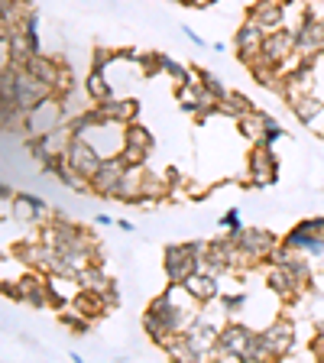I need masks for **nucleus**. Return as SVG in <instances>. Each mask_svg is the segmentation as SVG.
Returning a JSON list of instances; mask_svg holds the SVG:
<instances>
[{
    "instance_id": "nucleus-32",
    "label": "nucleus",
    "mask_w": 324,
    "mask_h": 363,
    "mask_svg": "<svg viewBox=\"0 0 324 363\" xmlns=\"http://www.w3.org/2000/svg\"><path fill=\"white\" fill-rule=\"evenodd\" d=\"M117 55H121V52H111V49H94V65H91V68H98V72H104V68L111 65V62L117 59Z\"/></svg>"
},
{
    "instance_id": "nucleus-17",
    "label": "nucleus",
    "mask_w": 324,
    "mask_h": 363,
    "mask_svg": "<svg viewBox=\"0 0 324 363\" xmlns=\"http://www.w3.org/2000/svg\"><path fill=\"white\" fill-rule=\"evenodd\" d=\"M94 111L104 117V121H121V123H133L136 113H140V104H136L133 98H123V101H101V104H94Z\"/></svg>"
},
{
    "instance_id": "nucleus-2",
    "label": "nucleus",
    "mask_w": 324,
    "mask_h": 363,
    "mask_svg": "<svg viewBox=\"0 0 324 363\" xmlns=\"http://www.w3.org/2000/svg\"><path fill=\"white\" fill-rule=\"evenodd\" d=\"M62 123H65V104H62L55 94H49L43 104H36L33 111H26V117H23V127H26V136H30V140L52 133V130L62 127Z\"/></svg>"
},
{
    "instance_id": "nucleus-23",
    "label": "nucleus",
    "mask_w": 324,
    "mask_h": 363,
    "mask_svg": "<svg viewBox=\"0 0 324 363\" xmlns=\"http://www.w3.org/2000/svg\"><path fill=\"white\" fill-rule=\"evenodd\" d=\"M237 123H240V133L247 136V140H253V143H263V136H266V113L247 111L243 117H237Z\"/></svg>"
},
{
    "instance_id": "nucleus-4",
    "label": "nucleus",
    "mask_w": 324,
    "mask_h": 363,
    "mask_svg": "<svg viewBox=\"0 0 324 363\" xmlns=\"http://www.w3.org/2000/svg\"><path fill=\"white\" fill-rule=\"evenodd\" d=\"M185 340H189V350H191V360H208L211 354H218V340L220 331L214 325H208L204 318H191V325L185 328Z\"/></svg>"
},
{
    "instance_id": "nucleus-19",
    "label": "nucleus",
    "mask_w": 324,
    "mask_h": 363,
    "mask_svg": "<svg viewBox=\"0 0 324 363\" xmlns=\"http://www.w3.org/2000/svg\"><path fill=\"white\" fill-rule=\"evenodd\" d=\"M266 286H269L272 292L279 295V298H292V295L302 289V282L295 279V276L286 269V266H276V263H272V269L266 272Z\"/></svg>"
},
{
    "instance_id": "nucleus-15",
    "label": "nucleus",
    "mask_w": 324,
    "mask_h": 363,
    "mask_svg": "<svg viewBox=\"0 0 324 363\" xmlns=\"http://www.w3.org/2000/svg\"><path fill=\"white\" fill-rule=\"evenodd\" d=\"M247 169H250V179L257 182V185H272L276 182V159H272L269 146L257 143V150L250 152V159H247Z\"/></svg>"
},
{
    "instance_id": "nucleus-22",
    "label": "nucleus",
    "mask_w": 324,
    "mask_h": 363,
    "mask_svg": "<svg viewBox=\"0 0 324 363\" xmlns=\"http://www.w3.org/2000/svg\"><path fill=\"white\" fill-rule=\"evenodd\" d=\"M13 214L20 220H39L45 214V201L36 195H16L13 198Z\"/></svg>"
},
{
    "instance_id": "nucleus-7",
    "label": "nucleus",
    "mask_w": 324,
    "mask_h": 363,
    "mask_svg": "<svg viewBox=\"0 0 324 363\" xmlns=\"http://www.w3.org/2000/svg\"><path fill=\"white\" fill-rule=\"evenodd\" d=\"M26 68H30L33 75L39 78V82H45L49 88L59 94V91H68L72 88V78H68V68H62L59 62L45 59V55H33L30 62H26Z\"/></svg>"
},
{
    "instance_id": "nucleus-30",
    "label": "nucleus",
    "mask_w": 324,
    "mask_h": 363,
    "mask_svg": "<svg viewBox=\"0 0 324 363\" xmlns=\"http://www.w3.org/2000/svg\"><path fill=\"white\" fill-rule=\"evenodd\" d=\"M198 82H201V84H204V88H208V91H214L218 98H224V94H227V88H224V84L218 82V78L211 75V72H198Z\"/></svg>"
},
{
    "instance_id": "nucleus-1",
    "label": "nucleus",
    "mask_w": 324,
    "mask_h": 363,
    "mask_svg": "<svg viewBox=\"0 0 324 363\" xmlns=\"http://www.w3.org/2000/svg\"><path fill=\"white\" fill-rule=\"evenodd\" d=\"M195 305L198 298L189 292L185 282H172L169 292H162L156 302L150 305V311L143 315V328L150 331V337L156 340L159 347L166 344L172 334H185V328L195 318Z\"/></svg>"
},
{
    "instance_id": "nucleus-13",
    "label": "nucleus",
    "mask_w": 324,
    "mask_h": 363,
    "mask_svg": "<svg viewBox=\"0 0 324 363\" xmlns=\"http://www.w3.org/2000/svg\"><path fill=\"white\" fill-rule=\"evenodd\" d=\"M250 20L263 26L266 36L276 30H282V23H286V4L282 0H257L253 7H250Z\"/></svg>"
},
{
    "instance_id": "nucleus-9",
    "label": "nucleus",
    "mask_w": 324,
    "mask_h": 363,
    "mask_svg": "<svg viewBox=\"0 0 324 363\" xmlns=\"http://www.w3.org/2000/svg\"><path fill=\"white\" fill-rule=\"evenodd\" d=\"M259 55L279 68L286 59L298 55V36H295V33H289V30L269 33V36H266V43H263V52H259Z\"/></svg>"
},
{
    "instance_id": "nucleus-21",
    "label": "nucleus",
    "mask_w": 324,
    "mask_h": 363,
    "mask_svg": "<svg viewBox=\"0 0 324 363\" xmlns=\"http://www.w3.org/2000/svg\"><path fill=\"white\" fill-rule=\"evenodd\" d=\"M292 113L305 123V127H311V123L324 113V101H318L315 94H298V98H292Z\"/></svg>"
},
{
    "instance_id": "nucleus-14",
    "label": "nucleus",
    "mask_w": 324,
    "mask_h": 363,
    "mask_svg": "<svg viewBox=\"0 0 324 363\" xmlns=\"http://www.w3.org/2000/svg\"><path fill=\"white\" fill-rule=\"evenodd\" d=\"M237 240V247L253 259H269V253L276 250V237L269 230H240V234H230Z\"/></svg>"
},
{
    "instance_id": "nucleus-10",
    "label": "nucleus",
    "mask_w": 324,
    "mask_h": 363,
    "mask_svg": "<svg viewBox=\"0 0 324 363\" xmlns=\"http://www.w3.org/2000/svg\"><path fill=\"white\" fill-rule=\"evenodd\" d=\"M253 340H257V334L250 331V328H243V325H227L224 331H220L218 354H224V357H237V360H243V357H247V350L253 347Z\"/></svg>"
},
{
    "instance_id": "nucleus-18",
    "label": "nucleus",
    "mask_w": 324,
    "mask_h": 363,
    "mask_svg": "<svg viewBox=\"0 0 324 363\" xmlns=\"http://www.w3.org/2000/svg\"><path fill=\"white\" fill-rule=\"evenodd\" d=\"M185 286H189V292L198 298V305L218 298V276H214V272H204V269L191 272L189 279H185Z\"/></svg>"
},
{
    "instance_id": "nucleus-6",
    "label": "nucleus",
    "mask_w": 324,
    "mask_h": 363,
    "mask_svg": "<svg viewBox=\"0 0 324 363\" xmlns=\"http://www.w3.org/2000/svg\"><path fill=\"white\" fill-rule=\"evenodd\" d=\"M65 162L75 169L78 175L91 179V175L101 169L104 156H101V150L91 143V140H84V136H72V143H68V152H65Z\"/></svg>"
},
{
    "instance_id": "nucleus-29",
    "label": "nucleus",
    "mask_w": 324,
    "mask_h": 363,
    "mask_svg": "<svg viewBox=\"0 0 324 363\" xmlns=\"http://www.w3.org/2000/svg\"><path fill=\"white\" fill-rule=\"evenodd\" d=\"M298 230H305V234L311 237H324V218H308V220H298Z\"/></svg>"
},
{
    "instance_id": "nucleus-12",
    "label": "nucleus",
    "mask_w": 324,
    "mask_h": 363,
    "mask_svg": "<svg viewBox=\"0 0 324 363\" xmlns=\"http://www.w3.org/2000/svg\"><path fill=\"white\" fill-rule=\"evenodd\" d=\"M298 55L302 59H315L324 49V16H305V23L298 26Z\"/></svg>"
},
{
    "instance_id": "nucleus-27",
    "label": "nucleus",
    "mask_w": 324,
    "mask_h": 363,
    "mask_svg": "<svg viewBox=\"0 0 324 363\" xmlns=\"http://www.w3.org/2000/svg\"><path fill=\"white\" fill-rule=\"evenodd\" d=\"M162 72H169V75H172L179 84H189V82H195V78H191L189 72H185V68H181L179 62H172V59H162Z\"/></svg>"
},
{
    "instance_id": "nucleus-24",
    "label": "nucleus",
    "mask_w": 324,
    "mask_h": 363,
    "mask_svg": "<svg viewBox=\"0 0 324 363\" xmlns=\"http://www.w3.org/2000/svg\"><path fill=\"white\" fill-rule=\"evenodd\" d=\"M84 91H88V98L94 101V104H101V101H111V98H113L111 82H107V75H104V72H98V68H91L88 82H84Z\"/></svg>"
},
{
    "instance_id": "nucleus-11",
    "label": "nucleus",
    "mask_w": 324,
    "mask_h": 363,
    "mask_svg": "<svg viewBox=\"0 0 324 363\" xmlns=\"http://www.w3.org/2000/svg\"><path fill=\"white\" fill-rule=\"evenodd\" d=\"M150 150H152L150 130L140 127V123H127V140H123L121 156L127 159L130 166H143V159L150 156Z\"/></svg>"
},
{
    "instance_id": "nucleus-8",
    "label": "nucleus",
    "mask_w": 324,
    "mask_h": 363,
    "mask_svg": "<svg viewBox=\"0 0 324 363\" xmlns=\"http://www.w3.org/2000/svg\"><path fill=\"white\" fill-rule=\"evenodd\" d=\"M259 340H263V347H266V354H269V357H286L289 350L295 347V328H292V321H286V318L272 321V325L259 334Z\"/></svg>"
},
{
    "instance_id": "nucleus-33",
    "label": "nucleus",
    "mask_w": 324,
    "mask_h": 363,
    "mask_svg": "<svg viewBox=\"0 0 324 363\" xmlns=\"http://www.w3.org/2000/svg\"><path fill=\"white\" fill-rule=\"evenodd\" d=\"M276 140H282V127H279L276 121H272V117H266V136H263V143H266V146H272Z\"/></svg>"
},
{
    "instance_id": "nucleus-35",
    "label": "nucleus",
    "mask_w": 324,
    "mask_h": 363,
    "mask_svg": "<svg viewBox=\"0 0 324 363\" xmlns=\"http://www.w3.org/2000/svg\"><path fill=\"white\" fill-rule=\"evenodd\" d=\"M189 4H191V7H211L214 0H189Z\"/></svg>"
},
{
    "instance_id": "nucleus-3",
    "label": "nucleus",
    "mask_w": 324,
    "mask_h": 363,
    "mask_svg": "<svg viewBox=\"0 0 324 363\" xmlns=\"http://www.w3.org/2000/svg\"><path fill=\"white\" fill-rule=\"evenodd\" d=\"M201 247L204 243H175V247L166 250L169 282H185L191 272L201 269Z\"/></svg>"
},
{
    "instance_id": "nucleus-16",
    "label": "nucleus",
    "mask_w": 324,
    "mask_h": 363,
    "mask_svg": "<svg viewBox=\"0 0 324 363\" xmlns=\"http://www.w3.org/2000/svg\"><path fill=\"white\" fill-rule=\"evenodd\" d=\"M234 43H237V49H240V59H243V62H250V59H257V55L263 52L266 30H263V26H257L253 20H250V23H243L240 30H237Z\"/></svg>"
},
{
    "instance_id": "nucleus-5",
    "label": "nucleus",
    "mask_w": 324,
    "mask_h": 363,
    "mask_svg": "<svg viewBox=\"0 0 324 363\" xmlns=\"http://www.w3.org/2000/svg\"><path fill=\"white\" fill-rule=\"evenodd\" d=\"M127 169H130V162L123 156H107L98 172L91 175V191L104 198H117V189H121Z\"/></svg>"
},
{
    "instance_id": "nucleus-25",
    "label": "nucleus",
    "mask_w": 324,
    "mask_h": 363,
    "mask_svg": "<svg viewBox=\"0 0 324 363\" xmlns=\"http://www.w3.org/2000/svg\"><path fill=\"white\" fill-rule=\"evenodd\" d=\"M78 279H82L84 289H91V292H101V295H107L113 289V282L107 279L104 269H101L98 263H94V266H84V269L78 272Z\"/></svg>"
},
{
    "instance_id": "nucleus-28",
    "label": "nucleus",
    "mask_w": 324,
    "mask_h": 363,
    "mask_svg": "<svg viewBox=\"0 0 324 363\" xmlns=\"http://www.w3.org/2000/svg\"><path fill=\"white\" fill-rule=\"evenodd\" d=\"M247 298H250L247 292H240V295H220V305H224V311H230V315H234V311H240L243 305H247Z\"/></svg>"
},
{
    "instance_id": "nucleus-31",
    "label": "nucleus",
    "mask_w": 324,
    "mask_h": 363,
    "mask_svg": "<svg viewBox=\"0 0 324 363\" xmlns=\"http://www.w3.org/2000/svg\"><path fill=\"white\" fill-rule=\"evenodd\" d=\"M220 227H227L230 234H240V230H243V227H240V211H237V208H230V211L220 218Z\"/></svg>"
},
{
    "instance_id": "nucleus-34",
    "label": "nucleus",
    "mask_w": 324,
    "mask_h": 363,
    "mask_svg": "<svg viewBox=\"0 0 324 363\" xmlns=\"http://www.w3.org/2000/svg\"><path fill=\"white\" fill-rule=\"evenodd\" d=\"M181 33H185V36H189V39H191V43H195V45H204V39L198 36L195 30H189V26H181Z\"/></svg>"
},
{
    "instance_id": "nucleus-26",
    "label": "nucleus",
    "mask_w": 324,
    "mask_h": 363,
    "mask_svg": "<svg viewBox=\"0 0 324 363\" xmlns=\"http://www.w3.org/2000/svg\"><path fill=\"white\" fill-rule=\"evenodd\" d=\"M218 111L220 113H230V117H243V113L247 111H253V107H250V101L243 98V94H230V91H227L224 98H220V104H218Z\"/></svg>"
},
{
    "instance_id": "nucleus-20",
    "label": "nucleus",
    "mask_w": 324,
    "mask_h": 363,
    "mask_svg": "<svg viewBox=\"0 0 324 363\" xmlns=\"http://www.w3.org/2000/svg\"><path fill=\"white\" fill-rule=\"evenodd\" d=\"M143 182H146L143 166H130L121 182V189H117V198L121 201H140L143 198Z\"/></svg>"
}]
</instances>
